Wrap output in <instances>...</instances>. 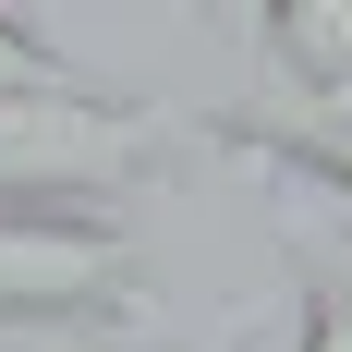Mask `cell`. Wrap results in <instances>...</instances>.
Masks as SVG:
<instances>
[{"label":"cell","mask_w":352,"mask_h":352,"mask_svg":"<svg viewBox=\"0 0 352 352\" xmlns=\"http://www.w3.org/2000/svg\"><path fill=\"white\" fill-rule=\"evenodd\" d=\"M255 61L280 98H340L352 85V0H280L255 12Z\"/></svg>","instance_id":"obj_3"},{"label":"cell","mask_w":352,"mask_h":352,"mask_svg":"<svg viewBox=\"0 0 352 352\" xmlns=\"http://www.w3.org/2000/svg\"><path fill=\"white\" fill-rule=\"evenodd\" d=\"M61 85H98V73H73L36 25H12V12H0V98H61Z\"/></svg>","instance_id":"obj_5"},{"label":"cell","mask_w":352,"mask_h":352,"mask_svg":"<svg viewBox=\"0 0 352 352\" xmlns=\"http://www.w3.org/2000/svg\"><path fill=\"white\" fill-rule=\"evenodd\" d=\"M292 280H304L292 352H352V231H304L292 243Z\"/></svg>","instance_id":"obj_4"},{"label":"cell","mask_w":352,"mask_h":352,"mask_svg":"<svg viewBox=\"0 0 352 352\" xmlns=\"http://www.w3.org/2000/svg\"><path fill=\"white\" fill-rule=\"evenodd\" d=\"M316 109H328V122H352V85H340V98H316Z\"/></svg>","instance_id":"obj_6"},{"label":"cell","mask_w":352,"mask_h":352,"mask_svg":"<svg viewBox=\"0 0 352 352\" xmlns=\"http://www.w3.org/2000/svg\"><path fill=\"white\" fill-rule=\"evenodd\" d=\"M146 255L109 219L0 207V340H85V328H146Z\"/></svg>","instance_id":"obj_2"},{"label":"cell","mask_w":352,"mask_h":352,"mask_svg":"<svg viewBox=\"0 0 352 352\" xmlns=\"http://www.w3.org/2000/svg\"><path fill=\"white\" fill-rule=\"evenodd\" d=\"M170 146H182V109L170 98H109V85L0 98V207L109 219V195H146Z\"/></svg>","instance_id":"obj_1"}]
</instances>
